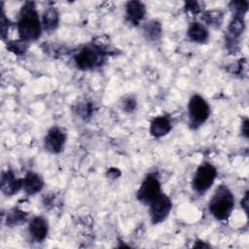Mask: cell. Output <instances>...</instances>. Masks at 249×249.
<instances>
[{
	"label": "cell",
	"instance_id": "6da1fadb",
	"mask_svg": "<svg viewBox=\"0 0 249 249\" xmlns=\"http://www.w3.org/2000/svg\"><path fill=\"white\" fill-rule=\"evenodd\" d=\"M17 26L20 40L29 43L39 39L43 25L34 2L27 1L21 6Z\"/></svg>",
	"mask_w": 249,
	"mask_h": 249
},
{
	"label": "cell",
	"instance_id": "7a4b0ae2",
	"mask_svg": "<svg viewBox=\"0 0 249 249\" xmlns=\"http://www.w3.org/2000/svg\"><path fill=\"white\" fill-rule=\"evenodd\" d=\"M209 211L219 221L227 220L234 207V196L225 185H220L209 200Z\"/></svg>",
	"mask_w": 249,
	"mask_h": 249
},
{
	"label": "cell",
	"instance_id": "3957f363",
	"mask_svg": "<svg viewBox=\"0 0 249 249\" xmlns=\"http://www.w3.org/2000/svg\"><path fill=\"white\" fill-rule=\"evenodd\" d=\"M105 52L101 47L90 45L82 48L74 55V60L78 68L82 70H89L100 66L104 62Z\"/></svg>",
	"mask_w": 249,
	"mask_h": 249
},
{
	"label": "cell",
	"instance_id": "277c9868",
	"mask_svg": "<svg viewBox=\"0 0 249 249\" xmlns=\"http://www.w3.org/2000/svg\"><path fill=\"white\" fill-rule=\"evenodd\" d=\"M190 124L196 128L197 126L204 124L210 116V106L206 100L198 95L194 94L188 104Z\"/></svg>",
	"mask_w": 249,
	"mask_h": 249
},
{
	"label": "cell",
	"instance_id": "5b68a950",
	"mask_svg": "<svg viewBox=\"0 0 249 249\" xmlns=\"http://www.w3.org/2000/svg\"><path fill=\"white\" fill-rule=\"evenodd\" d=\"M217 177V169L211 163L203 162L196 170L193 178V188L198 194H204L213 185Z\"/></svg>",
	"mask_w": 249,
	"mask_h": 249
},
{
	"label": "cell",
	"instance_id": "8992f818",
	"mask_svg": "<svg viewBox=\"0 0 249 249\" xmlns=\"http://www.w3.org/2000/svg\"><path fill=\"white\" fill-rule=\"evenodd\" d=\"M160 194L161 188L158 176L156 173H150L142 181L137 191V198L140 202L149 205Z\"/></svg>",
	"mask_w": 249,
	"mask_h": 249
},
{
	"label": "cell",
	"instance_id": "52a82bcc",
	"mask_svg": "<svg viewBox=\"0 0 249 249\" xmlns=\"http://www.w3.org/2000/svg\"><path fill=\"white\" fill-rule=\"evenodd\" d=\"M172 209V202L170 198L164 195L160 194L155 200L149 204V214L153 224H160L164 221L169 215Z\"/></svg>",
	"mask_w": 249,
	"mask_h": 249
},
{
	"label": "cell",
	"instance_id": "ba28073f",
	"mask_svg": "<svg viewBox=\"0 0 249 249\" xmlns=\"http://www.w3.org/2000/svg\"><path fill=\"white\" fill-rule=\"evenodd\" d=\"M66 138V132L61 127L53 126L44 138L45 149L53 154H58L63 150Z\"/></svg>",
	"mask_w": 249,
	"mask_h": 249
},
{
	"label": "cell",
	"instance_id": "9c48e42d",
	"mask_svg": "<svg viewBox=\"0 0 249 249\" xmlns=\"http://www.w3.org/2000/svg\"><path fill=\"white\" fill-rule=\"evenodd\" d=\"M22 189V179L18 178L12 170H6L1 175V192L7 196L16 195Z\"/></svg>",
	"mask_w": 249,
	"mask_h": 249
},
{
	"label": "cell",
	"instance_id": "30bf717a",
	"mask_svg": "<svg viewBox=\"0 0 249 249\" xmlns=\"http://www.w3.org/2000/svg\"><path fill=\"white\" fill-rule=\"evenodd\" d=\"M28 231L35 241H43L49 232L48 221L43 216H36L29 222Z\"/></svg>",
	"mask_w": 249,
	"mask_h": 249
},
{
	"label": "cell",
	"instance_id": "8fae6325",
	"mask_svg": "<svg viewBox=\"0 0 249 249\" xmlns=\"http://www.w3.org/2000/svg\"><path fill=\"white\" fill-rule=\"evenodd\" d=\"M146 15V7L141 1H129L125 5L126 20L132 24L137 25L144 18Z\"/></svg>",
	"mask_w": 249,
	"mask_h": 249
},
{
	"label": "cell",
	"instance_id": "7c38bea8",
	"mask_svg": "<svg viewBox=\"0 0 249 249\" xmlns=\"http://www.w3.org/2000/svg\"><path fill=\"white\" fill-rule=\"evenodd\" d=\"M44 186V180L38 173L29 171L22 178V189L26 195L33 196L39 193Z\"/></svg>",
	"mask_w": 249,
	"mask_h": 249
},
{
	"label": "cell",
	"instance_id": "4fadbf2b",
	"mask_svg": "<svg viewBox=\"0 0 249 249\" xmlns=\"http://www.w3.org/2000/svg\"><path fill=\"white\" fill-rule=\"evenodd\" d=\"M245 28V21L244 16L233 15L229 27H228V36H227V43L229 46H234V41H236L239 36L242 34Z\"/></svg>",
	"mask_w": 249,
	"mask_h": 249
},
{
	"label": "cell",
	"instance_id": "5bb4252c",
	"mask_svg": "<svg viewBox=\"0 0 249 249\" xmlns=\"http://www.w3.org/2000/svg\"><path fill=\"white\" fill-rule=\"evenodd\" d=\"M172 124L171 121L166 116H160L155 118L150 125V133L156 137L160 138L166 135L171 130Z\"/></svg>",
	"mask_w": 249,
	"mask_h": 249
},
{
	"label": "cell",
	"instance_id": "9a60e30c",
	"mask_svg": "<svg viewBox=\"0 0 249 249\" xmlns=\"http://www.w3.org/2000/svg\"><path fill=\"white\" fill-rule=\"evenodd\" d=\"M187 35L191 41L196 43H204L209 36L208 30L204 24L197 21H194L189 25Z\"/></svg>",
	"mask_w": 249,
	"mask_h": 249
},
{
	"label": "cell",
	"instance_id": "2e32d148",
	"mask_svg": "<svg viewBox=\"0 0 249 249\" xmlns=\"http://www.w3.org/2000/svg\"><path fill=\"white\" fill-rule=\"evenodd\" d=\"M59 22V15L54 7H48L42 16V25L45 30H54Z\"/></svg>",
	"mask_w": 249,
	"mask_h": 249
},
{
	"label": "cell",
	"instance_id": "e0dca14e",
	"mask_svg": "<svg viewBox=\"0 0 249 249\" xmlns=\"http://www.w3.org/2000/svg\"><path fill=\"white\" fill-rule=\"evenodd\" d=\"M144 33L147 39L151 41L159 40L161 36V25L157 20H151L144 26Z\"/></svg>",
	"mask_w": 249,
	"mask_h": 249
},
{
	"label": "cell",
	"instance_id": "ac0fdd59",
	"mask_svg": "<svg viewBox=\"0 0 249 249\" xmlns=\"http://www.w3.org/2000/svg\"><path fill=\"white\" fill-rule=\"evenodd\" d=\"M25 218H26V213L24 211L18 208H14L7 214L6 223L9 226H17L24 222Z\"/></svg>",
	"mask_w": 249,
	"mask_h": 249
},
{
	"label": "cell",
	"instance_id": "d6986e66",
	"mask_svg": "<svg viewBox=\"0 0 249 249\" xmlns=\"http://www.w3.org/2000/svg\"><path fill=\"white\" fill-rule=\"evenodd\" d=\"M7 49L16 54L21 55V54H24L26 50L28 49V43L20 39L16 41H11L7 43Z\"/></svg>",
	"mask_w": 249,
	"mask_h": 249
},
{
	"label": "cell",
	"instance_id": "ffe728a7",
	"mask_svg": "<svg viewBox=\"0 0 249 249\" xmlns=\"http://www.w3.org/2000/svg\"><path fill=\"white\" fill-rule=\"evenodd\" d=\"M222 19L223 15L220 11H208L203 14V20L210 25H219Z\"/></svg>",
	"mask_w": 249,
	"mask_h": 249
},
{
	"label": "cell",
	"instance_id": "44dd1931",
	"mask_svg": "<svg viewBox=\"0 0 249 249\" xmlns=\"http://www.w3.org/2000/svg\"><path fill=\"white\" fill-rule=\"evenodd\" d=\"M230 7L233 11V15L244 16L248 10V2L247 1L231 2Z\"/></svg>",
	"mask_w": 249,
	"mask_h": 249
},
{
	"label": "cell",
	"instance_id": "7402d4cb",
	"mask_svg": "<svg viewBox=\"0 0 249 249\" xmlns=\"http://www.w3.org/2000/svg\"><path fill=\"white\" fill-rule=\"evenodd\" d=\"M1 37L3 40H6V36H7V33H8V30H9V27H10V22H9V19L5 17V13H4V9L3 7H1Z\"/></svg>",
	"mask_w": 249,
	"mask_h": 249
},
{
	"label": "cell",
	"instance_id": "603a6c76",
	"mask_svg": "<svg viewBox=\"0 0 249 249\" xmlns=\"http://www.w3.org/2000/svg\"><path fill=\"white\" fill-rule=\"evenodd\" d=\"M123 108L125 112H132L136 108V100L133 97H126L123 101Z\"/></svg>",
	"mask_w": 249,
	"mask_h": 249
},
{
	"label": "cell",
	"instance_id": "cb8c5ba5",
	"mask_svg": "<svg viewBox=\"0 0 249 249\" xmlns=\"http://www.w3.org/2000/svg\"><path fill=\"white\" fill-rule=\"evenodd\" d=\"M185 8H186V10H187V11L192 12V13H197V12H199V11H200L199 3H198V2H195V1L187 2V3H186Z\"/></svg>",
	"mask_w": 249,
	"mask_h": 249
},
{
	"label": "cell",
	"instance_id": "d4e9b609",
	"mask_svg": "<svg viewBox=\"0 0 249 249\" xmlns=\"http://www.w3.org/2000/svg\"><path fill=\"white\" fill-rule=\"evenodd\" d=\"M241 130H242V133L245 137H248V120L245 119L243 124H242V127H241Z\"/></svg>",
	"mask_w": 249,
	"mask_h": 249
},
{
	"label": "cell",
	"instance_id": "484cf974",
	"mask_svg": "<svg viewBox=\"0 0 249 249\" xmlns=\"http://www.w3.org/2000/svg\"><path fill=\"white\" fill-rule=\"evenodd\" d=\"M248 201V194L246 193L245 194V196H244V198L242 199V201H241V205L243 206V208H244V210L247 212V202Z\"/></svg>",
	"mask_w": 249,
	"mask_h": 249
}]
</instances>
